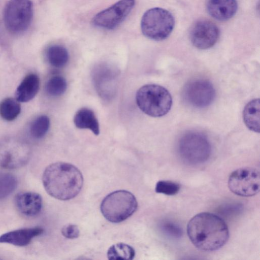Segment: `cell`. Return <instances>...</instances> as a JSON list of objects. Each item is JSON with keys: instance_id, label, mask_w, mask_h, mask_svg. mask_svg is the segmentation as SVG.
Here are the masks:
<instances>
[{"instance_id": "cell-5", "label": "cell", "mask_w": 260, "mask_h": 260, "mask_svg": "<svg viewBox=\"0 0 260 260\" xmlns=\"http://www.w3.org/2000/svg\"><path fill=\"white\" fill-rule=\"evenodd\" d=\"M178 152L184 162L189 165H198L208 160L211 155V146L203 133L189 131L180 138Z\"/></svg>"}, {"instance_id": "cell-11", "label": "cell", "mask_w": 260, "mask_h": 260, "mask_svg": "<svg viewBox=\"0 0 260 260\" xmlns=\"http://www.w3.org/2000/svg\"><path fill=\"white\" fill-rule=\"evenodd\" d=\"M135 4V0H120L95 15L92 23L103 29H113L126 18Z\"/></svg>"}, {"instance_id": "cell-21", "label": "cell", "mask_w": 260, "mask_h": 260, "mask_svg": "<svg viewBox=\"0 0 260 260\" xmlns=\"http://www.w3.org/2000/svg\"><path fill=\"white\" fill-rule=\"evenodd\" d=\"M135 256V251L134 248L123 243L112 245L107 251L109 259H133Z\"/></svg>"}, {"instance_id": "cell-20", "label": "cell", "mask_w": 260, "mask_h": 260, "mask_svg": "<svg viewBox=\"0 0 260 260\" xmlns=\"http://www.w3.org/2000/svg\"><path fill=\"white\" fill-rule=\"evenodd\" d=\"M16 99L8 98L0 103V116L5 120L15 119L21 111V106Z\"/></svg>"}, {"instance_id": "cell-24", "label": "cell", "mask_w": 260, "mask_h": 260, "mask_svg": "<svg viewBox=\"0 0 260 260\" xmlns=\"http://www.w3.org/2000/svg\"><path fill=\"white\" fill-rule=\"evenodd\" d=\"M17 181L16 177L9 173H0V200L10 195L16 188Z\"/></svg>"}, {"instance_id": "cell-3", "label": "cell", "mask_w": 260, "mask_h": 260, "mask_svg": "<svg viewBox=\"0 0 260 260\" xmlns=\"http://www.w3.org/2000/svg\"><path fill=\"white\" fill-rule=\"evenodd\" d=\"M136 101L142 112L154 117L167 114L172 105V98L169 91L154 84H146L140 88L136 93Z\"/></svg>"}, {"instance_id": "cell-9", "label": "cell", "mask_w": 260, "mask_h": 260, "mask_svg": "<svg viewBox=\"0 0 260 260\" xmlns=\"http://www.w3.org/2000/svg\"><path fill=\"white\" fill-rule=\"evenodd\" d=\"M228 186L234 193L242 197H251L259 191L260 174L253 168H243L233 172L229 176Z\"/></svg>"}, {"instance_id": "cell-23", "label": "cell", "mask_w": 260, "mask_h": 260, "mask_svg": "<svg viewBox=\"0 0 260 260\" xmlns=\"http://www.w3.org/2000/svg\"><path fill=\"white\" fill-rule=\"evenodd\" d=\"M67 88V83L64 77L56 75L51 77L47 82L45 90L51 96H58L64 93Z\"/></svg>"}, {"instance_id": "cell-12", "label": "cell", "mask_w": 260, "mask_h": 260, "mask_svg": "<svg viewBox=\"0 0 260 260\" xmlns=\"http://www.w3.org/2000/svg\"><path fill=\"white\" fill-rule=\"evenodd\" d=\"M219 30L217 26L208 20L196 22L191 27L189 38L196 48L207 49L212 47L217 41Z\"/></svg>"}, {"instance_id": "cell-6", "label": "cell", "mask_w": 260, "mask_h": 260, "mask_svg": "<svg viewBox=\"0 0 260 260\" xmlns=\"http://www.w3.org/2000/svg\"><path fill=\"white\" fill-rule=\"evenodd\" d=\"M174 18L168 11L160 8L148 10L142 16L141 27L143 35L156 41L166 39L171 33Z\"/></svg>"}, {"instance_id": "cell-4", "label": "cell", "mask_w": 260, "mask_h": 260, "mask_svg": "<svg viewBox=\"0 0 260 260\" xmlns=\"http://www.w3.org/2000/svg\"><path fill=\"white\" fill-rule=\"evenodd\" d=\"M138 206L135 196L131 192L119 190L107 195L101 204L104 217L113 223L122 222L131 216Z\"/></svg>"}, {"instance_id": "cell-26", "label": "cell", "mask_w": 260, "mask_h": 260, "mask_svg": "<svg viewBox=\"0 0 260 260\" xmlns=\"http://www.w3.org/2000/svg\"><path fill=\"white\" fill-rule=\"evenodd\" d=\"M160 229L167 236L173 238H179L182 237L183 232L181 228L174 222L165 220L160 223Z\"/></svg>"}, {"instance_id": "cell-25", "label": "cell", "mask_w": 260, "mask_h": 260, "mask_svg": "<svg viewBox=\"0 0 260 260\" xmlns=\"http://www.w3.org/2000/svg\"><path fill=\"white\" fill-rule=\"evenodd\" d=\"M180 189V186L177 183L170 181L161 180L157 182L155 190L157 193L173 196L176 194Z\"/></svg>"}, {"instance_id": "cell-19", "label": "cell", "mask_w": 260, "mask_h": 260, "mask_svg": "<svg viewBox=\"0 0 260 260\" xmlns=\"http://www.w3.org/2000/svg\"><path fill=\"white\" fill-rule=\"evenodd\" d=\"M46 57L49 63L52 66L60 68L64 67L68 62L69 54L67 49L60 45H52L46 50Z\"/></svg>"}, {"instance_id": "cell-27", "label": "cell", "mask_w": 260, "mask_h": 260, "mask_svg": "<svg viewBox=\"0 0 260 260\" xmlns=\"http://www.w3.org/2000/svg\"><path fill=\"white\" fill-rule=\"evenodd\" d=\"M61 232L63 236L68 239H75L80 235V230L75 224H69L63 226Z\"/></svg>"}, {"instance_id": "cell-18", "label": "cell", "mask_w": 260, "mask_h": 260, "mask_svg": "<svg viewBox=\"0 0 260 260\" xmlns=\"http://www.w3.org/2000/svg\"><path fill=\"white\" fill-rule=\"evenodd\" d=\"M260 102L259 99L250 101L243 112L244 122L246 126L254 132H259Z\"/></svg>"}, {"instance_id": "cell-14", "label": "cell", "mask_w": 260, "mask_h": 260, "mask_svg": "<svg viewBox=\"0 0 260 260\" xmlns=\"http://www.w3.org/2000/svg\"><path fill=\"white\" fill-rule=\"evenodd\" d=\"M43 232L44 230L40 227L10 231L0 236V243L24 246L28 245L34 238L41 235Z\"/></svg>"}, {"instance_id": "cell-7", "label": "cell", "mask_w": 260, "mask_h": 260, "mask_svg": "<svg viewBox=\"0 0 260 260\" xmlns=\"http://www.w3.org/2000/svg\"><path fill=\"white\" fill-rule=\"evenodd\" d=\"M31 153L29 144L15 136H7L0 139V166L14 169L24 166Z\"/></svg>"}, {"instance_id": "cell-17", "label": "cell", "mask_w": 260, "mask_h": 260, "mask_svg": "<svg viewBox=\"0 0 260 260\" xmlns=\"http://www.w3.org/2000/svg\"><path fill=\"white\" fill-rule=\"evenodd\" d=\"M75 126L80 129H88L95 135L100 134V126L94 112L88 108H82L78 110L74 117Z\"/></svg>"}, {"instance_id": "cell-15", "label": "cell", "mask_w": 260, "mask_h": 260, "mask_svg": "<svg viewBox=\"0 0 260 260\" xmlns=\"http://www.w3.org/2000/svg\"><path fill=\"white\" fill-rule=\"evenodd\" d=\"M207 8L212 17L218 20L224 21L235 14L238 5L236 0H208Z\"/></svg>"}, {"instance_id": "cell-10", "label": "cell", "mask_w": 260, "mask_h": 260, "mask_svg": "<svg viewBox=\"0 0 260 260\" xmlns=\"http://www.w3.org/2000/svg\"><path fill=\"white\" fill-rule=\"evenodd\" d=\"M182 95L188 105L196 108H204L214 101L215 90L209 81L196 79L189 81L184 86Z\"/></svg>"}, {"instance_id": "cell-2", "label": "cell", "mask_w": 260, "mask_h": 260, "mask_svg": "<svg viewBox=\"0 0 260 260\" xmlns=\"http://www.w3.org/2000/svg\"><path fill=\"white\" fill-rule=\"evenodd\" d=\"M43 184L47 192L60 200L75 198L80 192L83 177L75 166L64 162H56L48 166L42 177Z\"/></svg>"}, {"instance_id": "cell-8", "label": "cell", "mask_w": 260, "mask_h": 260, "mask_svg": "<svg viewBox=\"0 0 260 260\" xmlns=\"http://www.w3.org/2000/svg\"><path fill=\"white\" fill-rule=\"evenodd\" d=\"M33 16L30 0H10L6 5L3 18L5 27L10 33L18 35L25 31Z\"/></svg>"}, {"instance_id": "cell-1", "label": "cell", "mask_w": 260, "mask_h": 260, "mask_svg": "<svg viewBox=\"0 0 260 260\" xmlns=\"http://www.w3.org/2000/svg\"><path fill=\"white\" fill-rule=\"evenodd\" d=\"M187 233L192 243L204 251L220 249L229 238L228 226L223 219L209 212L194 216L188 223Z\"/></svg>"}, {"instance_id": "cell-22", "label": "cell", "mask_w": 260, "mask_h": 260, "mask_svg": "<svg viewBox=\"0 0 260 260\" xmlns=\"http://www.w3.org/2000/svg\"><path fill=\"white\" fill-rule=\"evenodd\" d=\"M50 122L49 118L45 115L37 117L31 123L29 132L30 135L35 139H41L47 133Z\"/></svg>"}, {"instance_id": "cell-16", "label": "cell", "mask_w": 260, "mask_h": 260, "mask_svg": "<svg viewBox=\"0 0 260 260\" xmlns=\"http://www.w3.org/2000/svg\"><path fill=\"white\" fill-rule=\"evenodd\" d=\"M40 88V79L35 74L27 75L17 87L15 99L19 102H27L37 94Z\"/></svg>"}, {"instance_id": "cell-13", "label": "cell", "mask_w": 260, "mask_h": 260, "mask_svg": "<svg viewBox=\"0 0 260 260\" xmlns=\"http://www.w3.org/2000/svg\"><path fill=\"white\" fill-rule=\"evenodd\" d=\"M14 200L17 209L26 216L36 215L40 212L42 208V197L36 192H19L16 194Z\"/></svg>"}]
</instances>
